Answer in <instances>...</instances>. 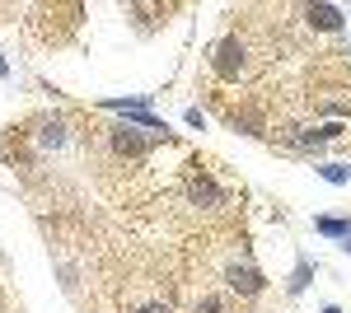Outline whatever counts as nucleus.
<instances>
[{"label":"nucleus","mask_w":351,"mask_h":313,"mask_svg":"<svg viewBox=\"0 0 351 313\" xmlns=\"http://www.w3.org/2000/svg\"><path fill=\"white\" fill-rule=\"evenodd\" d=\"M309 281H314V266H309V258H300L295 262V271H291V295H304V290H309Z\"/></svg>","instance_id":"nucleus-7"},{"label":"nucleus","mask_w":351,"mask_h":313,"mask_svg":"<svg viewBox=\"0 0 351 313\" xmlns=\"http://www.w3.org/2000/svg\"><path fill=\"white\" fill-rule=\"evenodd\" d=\"M38 140H43V150H56V145L66 140V127H61V122H52V127H43V136H38Z\"/></svg>","instance_id":"nucleus-9"},{"label":"nucleus","mask_w":351,"mask_h":313,"mask_svg":"<svg viewBox=\"0 0 351 313\" xmlns=\"http://www.w3.org/2000/svg\"><path fill=\"white\" fill-rule=\"evenodd\" d=\"M225 281H230V290H234V295H258V290H263V276H258L253 266H239V262L225 271Z\"/></svg>","instance_id":"nucleus-2"},{"label":"nucleus","mask_w":351,"mask_h":313,"mask_svg":"<svg viewBox=\"0 0 351 313\" xmlns=\"http://www.w3.org/2000/svg\"><path fill=\"white\" fill-rule=\"evenodd\" d=\"M314 229L328 238H351V220H337V215H319L314 220Z\"/></svg>","instance_id":"nucleus-6"},{"label":"nucleus","mask_w":351,"mask_h":313,"mask_svg":"<svg viewBox=\"0 0 351 313\" xmlns=\"http://www.w3.org/2000/svg\"><path fill=\"white\" fill-rule=\"evenodd\" d=\"M342 248H347V253H351V238H342Z\"/></svg>","instance_id":"nucleus-14"},{"label":"nucleus","mask_w":351,"mask_h":313,"mask_svg":"<svg viewBox=\"0 0 351 313\" xmlns=\"http://www.w3.org/2000/svg\"><path fill=\"white\" fill-rule=\"evenodd\" d=\"M324 313H342V309H337V304H328V309H324Z\"/></svg>","instance_id":"nucleus-13"},{"label":"nucleus","mask_w":351,"mask_h":313,"mask_svg":"<svg viewBox=\"0 0 351 313\" xmlns=\"http://www.w3.org/2000/svg\"><path fill=\"white\" fill-rule=\"evenodd\" d=\"M0 79H10V66H5V56H0Z\"/></svg>","instance_id":"nucleus-12"},{"label":"nucleus","mask_w":351,"mask_h":313,"mask_svg":"<svg viewBox=\"0 0 351 313\" xmlns=\"http://www.w3.org/2000/svg\"><path fill=\"white\" fill-rule=\"evenodd\" d=\"M141 313H169V304H145Z\"/></svg>","instance_id":"nucleus-11"},{"label":"nucleus","mask_w":351,"mask_h":313,"mask_svg":"<svg viewBox=\"0 0 351 313\" xmlns=\"http://www.w3.org/2000/svg\"><path fill=\"white\" fill-rule=\"evenodd\" d=\"M342 19H347V14H342L337 5H309V24H319L324 33H332V28H342Z\"/></svg>","instance_id":"nucleus-3"},{"label":"nucleus","mask_w":351,"mask_h":313,"mask_svg":"<svg viewBox=\"0 0 351 313\" xmlns=\"http://www.w3.org/2000/svg\"><path fill=\"white\" fill-rule=\"evenodd\" d=\"M112 150H117V155H145V140H141V136H136V131H127V127H122V131H117V136H112Z\"/></svg>","instance_id":"nucleus-5"},{"label":"nucleus","mask_w":351,"mask_h":313,"mask_svg":"<svg viewBox=\"0 0 351 313\" xmlns=\"http://www.w3.org/2000/svg\"><path fill=\"white\" fill-rule=\"evenodd\" d=\"M319 178H328L332 187H342V183H351V168H347V164H324Z\"/></svg>","instance_id":"nucleus-8"},{"label":"nucleus","mask_w":351,"mask_h":313,"mask_svg":"<svg viewBox=\"0 0 351 313\" xmlns=\"http://www.w3.org/2000/svg\"><path fill=\"white\" fill-rule=\"evenodd\" d=\"M188 197L197 201V206H220V201H225V197H220V187L211 183V178H192Z\"/></svg>","instance_id":"nucleus-4"},{"label":"nucleus","mask_w":351,"mask_h":313,"mask_svg":"<svg viewBox=\"0 0 351 313\" xmlns=\"http://www.w3.org/2000/svg\"><path fill=\"white\" fill-rule=\"evenodd\" d=\"M239 71H243V47L234 42V38H225L216 47V75L220 79H239Z\"/></svg>","instance_id":"nucleus-1"},{"label":"nucleus","mask_w":351,"mask_h":313,"mask_svg":"<svg viewBox=\"0 0 351 313\" xmlns=\"http://www.w3.org/2000/svg\"><path fill=\"white\" fill-rule=\"evenodd\" d=\"M197 313H225V309H220V299H202V304H197Z\"/></svg>","instance_id":"nucleus-10"}]
</instances>
